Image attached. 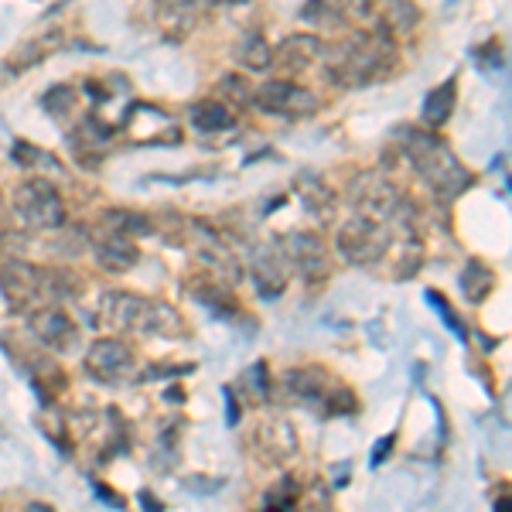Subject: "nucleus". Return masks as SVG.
I'll list each match as a JSON object with an SVG mask.
<instances>
[{
	"mask_svg": "<svg viewBox=\"0 0 512 512\" xmlns=\"http://www.w3.org/2000/svg\"><path fill=\"white\" fill-rule=\"evenodd\" d=\"M390 65H393V48L386 35H366L342 48V55L332 65V79L338 86H349V89L373 86L376 79H383L390 72Z\"/></svg>",
	"mask_w": 512,
	"mask_h": 512,
	"instance_id": "7ed1b4c3",
	"label": "nucleus"
},
{
	"mask_svg": "<svg viewBox=\"0 0 512 512\" xmlns=\"http://www.w3.org/2000/svg\"><path fill=\"white\" fill-rule=\"evenodd\" d=\"M233 123H236L233 110H229L226 103H216V99L198 103L192 110V127L198 134H222V130H229Z\"/></svg>",
	"mask_w": 512,
	"mask_h": 512,
	"instance_id": "6ab92c4d",
	"label": "nucleus"
},
{
	"mask_svg": "<svg viewBox=\"0 0 512 512\" xmlns=\"http://www.w3.org/2000/svg\"><path fill=\"white\" fill-rule=\"evenodd\" d=\"M287 386L294 390L297 400H304V403L328 400V410H332V414H342V407L335 403V383L328 379L325 369H291Z\"/></svg>",
	"mask_w": 512,
	"mask_h": 512,
	"instance_id": "4468645a",
	"label": "nucleus"
},
{
	"mask_svg": "<svg viewBox=\"0 0 512 512\" xmlns=\"http://www.w3.org/2000/svg\"><path fill=\"white\" fill-rule=\"evenodd\" d=\"M14 212L28 229H59L65 222L62 195L52 181H24L14 192Z\"/></svg>",
	"mask_w": 512,
	"mask_h": 512,
	"instance_id": "423d86ee",
	"label": "nucleus"
},
{
	"mask_svg": "<svg viewBox=\"0 0 512 512\" xmlns=\"http://www.w3.org/2000/svg\"><path fill=\"white\" fill-rule=\"evenodd\" d=\"M99 222H103V229H110V233H120V236H130V239L154 233V222L147 216H140V212H134V209H106Z\"/></svg>",
	"mask_w": 512,
	"mask_h": 512,
	"instance_id": "a211bd4d",
	"label": "nucleus"
},
{
	"mask_svg": "<svg viewBox=\"0 0 512 512\" xmlns=\"http://www.w3.org/2000/svg\"><path fill=\"white\" fill-rule=\"evenodd\" d=\"M386 451H393V434H386V437H379V441H376V448H373V465H383V461H386Z\"/></svg>",
	"mask_w": 512,
	"mask_h": 512,
	"instance_id": "2f4dec72",
	"label": "nucleus"
},
{
	"mask_svg": "<svg viewBox=\"0 0 512 512\" xmlns=\"http://www.w3.org/2000/svg\"><path fill=\"white\" fill-rule=\"evenodd\" d=\"M134 369V349L120 338H99L86 352V373L99 383H117Z\"/></svg>",
	"mask_w": 512,
	"mask_h": 512,
	"instance_id": "9b49d317",
	"label": "nucleus"
},
{
	"mask_svg": "<svg viewBox=\"0 0 512 512\" xmlns=\"http://www.w3.org/2000/svg\"><path fill=\"white\" fill-rule=\"evenodd\" d=\"M284 253L291 260V270H297L308 284H321L332 274V253L311 233H291L284 239Z\"/></svg>",
	"mask_w": 512,
	"mask_h": 512,
	"instance_id": "1a4fd4ad",
	"label": "nucleus"
},
{
	"mask_svg": "<svg viewBox=\"0 0 512 512\" xmlns=\"http://www.w3.org/2000/svg\"><path fill=\"white\" fill-rule=\"evenodd\" d=\"M93 250H96L99 267L110 270V274H127V270H134L140 260V250H137L134 239L110 233V229H103V233L93 239Z\"/></svg>",
	"mask_w": 512,
	"mask_h": 512,
	"instance_id": "f8f14e48",
	"label": "nucleus"
},
{
	"mask_svg": "<svg viewBox=\"0 0 512 512\" xmlns=\"http://www.w3.org/2000/svg\"><path fill=\"white\" fill-rule=\"evenodd\" d=\"M396 140L403 144V154L414 164V171L424 178V185L437 195V202H454L458 195L468 192L472 175L458 158L451 154V147L441 137H434V130H417L403 127Z\"/></svg>",
	"mask_w": 512,
	"mask_h": 512,
	"instance_id": "f257e3e1",
	"label": "nucleus"
},
{
	"mask_svg": "<svg viewBox=\"0 0 512 512\" xmlns=\"http://www.w3.org/2000/svg\"><path fill=\"white\" fill-rule=\"evenodd\" d=\"M492 284H495V274L485 263H468V270L461 274V291H465V297L472 304H478V301H485V297L492 294Z\"/></svg>",
	"mask_w": 512,
	"mask_h": 512,
	"instance_id": "412c9836",
	"label": "nucleus"
},
{
	"mask_svg": "<svg viewBox=\"0 0 512 512\" xmlns=\"http://www.w3.org/2000/svg\"><path fill=\"white\" fill-rule=\"evenodd\" d=\"M226 407H229V424H239V407H236L233 390H226Z\"/></svg>",
	"mask_w": 512,
	"mask_h": 512,
	"instance_id": "473e14b6",
	"label": "nucleus"
},
{
	"mask_svg": "<svg viewBox=\"0 0 512 512\" xmlns=\"http://www.w3.org/2000/svg\"><path fill=\"white\" fill-rule=\"evenodd\" d=\"M345 18H373V0H342Z\"/></svg>",
	"mask_w": 512,
	"mask_h": 512,
	"instance_id": "c85d7f7f",
	"label": "nucleus"
},
{
	"mask_svg": "<svg viewBox=\"0 0 512 512\" xmlns=\"http://www.w3.org/2000/svg\"><path fill=\"white\" fill-rule=\"evenodd\" d=\"M14 161L18 164H31V168H52V171H62V164L52 158L48 151H41V147L35 144H24V140H18L14 144Z\"/></svg>",
	"mask_w": 512,
	"mask_h": 512,
	"instance_id": "b1692460",
	"label": "nucleus"
},
{
	"mask_svg": "<svg viewBox=\"0 0 512 512\" xmlns=\"http://www.w3.org/2000/svg\"><path fill=\"white\" fill-rule=\"evenodd\" d=\"M72 103H76V93H72L69 86H59V89H52V93L45 96V110H48V113H55V117L69 113V110H72Z\"/></svg>",
	"mask_w": 512,
	"mask_h": 512,
	"instance_id": "cd10ccee",
	"label": "nucleus"
},
{
	"mask_svg": "<svg viewBox=\"0 0 512 512\" xmlns=\"http://www.w3.org/2000/svg\"><path fill=\"white\" fill-rule=\"evenodd\" d=\"M253 103L260 106L263 113H274V117H284V120H304L318 113V96L291 79L263 82L253 93Z\"/></svg>",
	"mask_w": 512,
	"mask_h": 512,
	"instance_id": "0eeeda50",
	"label": "nucleus"
},
{
	"mask_svg": "<svg viewBox=\"0 0 512 512\" xmlns=\"http://www.w3.org/2000/svg\"><path fill=\"white\" fill-rule=\"evenodd\" d=\"M390 226L369 219V216H355L338 229V253L352 263V267H373V263L386 260L390 253Z\"/></svg>",
	"mask_w": 512,
	"mask_h": 512,
	"instance_id": "39448f33",
	"label": "nucleus"
},
{
	"mask_svg": "<svg viewBox=\"0 0 512 512\" xmlns=\"http://www.w3.org/2000/svg\"><path fill=\"white\" fill-rule=\"evenodd\" d=\"M390 18L400 31H410L420 21V11L414 4H407V0H390Z\"/></svg>",
	"mask_w": 512,
	"mask_h": 512,
	"instance_id": "a878e982",
	"label": "nucleus"
},
{
	"mask_svg": "<svg viewBox=\"0 0 512 512\" xmlns=\"http://www.w3.org/2000/svg\"><path fill=\"white\" fill-rule=\"evenodd\" d=\"M195 250L205 263H212V267L222 270V274H229V280H239V274H243L233 250L226 246V239H222L216 229L205 226V222H198L195 226Z\"/></svg>",
	"mask_w": 512,
	"mask_h": 512,
	"instance_id": "2eb2a0df",
	"label": "nucleus"
},
{
	"mask_svg": "<svg viewBox=\"0 0 512 512\" xmlns=\"http://www.w3.org/2000/svg\"><path fill=\"white\" fill-rule=\"evenodd\" d=\"M236 59L239 65H246V69L260 72V69H270L274 65V48L267 45V38L263 35H243V41L236 45Z\"/></svg>",
	"mask_w": 512,
	"mask_h": 512,
	"instance_id": "aec40b11",
	"label": "nucleus"
},
{
	"mask_svg": "<svg viewBox=\"0 0 512 512\" xmlns=\"http://www.w3.org/2000/svg\"><path fill=\"white\" fill-rule=\"evenodd\" d=\"M28 328H31V335H35L38 342L45 345V349H52V352H72L79 345L76 321L65 315L62 308H52V304L31 311V315H28Z\"/></svg>",
	"mask_w": 512,
	"mask_h": 512,
	"instance_id": "9d476101",
	"label": "nucleus"
},
{
	"mask_svg": "<svg viewBox=\"0 0 512 512\" xmlns=\"http://www.w3.org/2000/svg\"><path fill=\"white\" fill-rule=\"evenodd\" d=\"M99 315L110 321L120 332L134 335H171L181 332V318L175 308L158 301H147V297H134L123 291H106L99 301Z\"/></svg>",
	"mask_w": 512,
	"mask_h": 512,
	"instance_id": "f03ea898",
	"label": "nucleus"
},
{
	"mask_svg": "<svg viewBox=\"0 0 512 512\" xmlns=\"http://www.w3.org/2000/svg\"><path fill=\"white\" fill-rule=\"evenodd\" d=\"M195 301H202L209 311H216L219 318H226V315H236V301H233V294L226 291V287H209V284H202V287H195Z\"/></svg>",
	"mask_w": 512,
	"mask_h": 512,
	"instance_id": "5701e85b",
	"label": "nucleus"
},
{
	"mask_svg": "<svg viewBox=\"0 0 512 512\" xmlns=\"http://www.w3.org/2000/svg\"><path fill=\"white\" fill-rule=\"evenodd\" d=\"M321 55H325V45H321L318 38L294 35V38H287L284 45H280L277 62L287 65V69H308V65L321 62Z\"/></svg>",
	"mask_w": 512,
	"mask_h": 512,
	"instance_id": "dca6fc26",
	"label": "nucleus"
},
{
	"mask_svg": "<svg viewBox=\"0 0 512 512\" xmlns=\"http://www.w3.org/2000/svg\"><path fill=\"white\" fill-rule=\"evenodd\" d=\"M454 99H458V82L448 79L444 86H437L431 96L424 99V127L441 130L448 117L454 113Z\"/></svg>",
	"mask_w": 512,
	"mask_h": 512,
	"instance_id": "f3484780",
	"label": "nucleus"
},
{
	"mask_svg": "<svg viewBox=\"0 0 512 512\" xmlns=\"http://www.w3.org/2000/svg\"><path fill=\"white\" fill-rule=\"evenodd\" d=\"M0 287H4V301L11 311H21V315H31V311L52 304L55 297H62L59 280L38 267H28V263L11 260L4 270H0Z\"/></svg>",
	"mask_w": 512,
	"mask_h": 512,
	"instance_id": "20e7f679",
	"label": "nucleus"
},
{
	"mask_svg": "<svg viewBox=\"0 0 512 512\" xmlns=\"http://www.w3.org/2000/svg\"><path fill=\"white\" fill-rule=\"evenodd\" d=\"M297 192L304 195V205H308L311 212H318V216H325V209H332V192L325 188V181H318L315 175H304L297 181Z\"/></svg>",
	"mask_w": 512,
	"mask_h": 512,
	"instance_id": "4be33fe9",
	"label": "nucleus"
},
{
	"mask_svg": "<svg viewBox=\"0 0 512 512\" xmlns=\"http://www.w3.org/2000/svg\"><path fill=\"white\" fill-rule=\"evenodd\" d=\"M427 304H431V308H437V311H441L444 325H448L454 335H458V338H465V335H468V332H465V325H461V321H458V315H454V308H451L448 301H444L441 294H434V291H431V294H427Z\"/></svg>",
	"mask_w": 512,
	"mask_h": 512,
	"instance_id": "bb28decb",
	"label": "nucleus"
},
{
	"mask_svg": "<svg viewBox=\"0 0 512 512\" xmlns=\"http://www.w3.org/2000/svg\"><path fill=\"white\" fill-rule=\"evenodd\" d=\"M250 383H256V393L267 396V362H256L250 369Z\"/></svg>",
	"mask_w": 512,
	"mask_h": 512,
	"instance_id": "7c9ffc66",
	"label": "nucleus"
},
{
	"mask_svg": "<svg viewBox=\"0 0 512 512\" xmlns=\"http://www.w3.org/2000/svg\"><path fill=\"white\" fill-rule=\"evenodd\" d=\"M59 48H62V31H45V35L14 45V52L4 59V69L11 72V76H21V72H28L45 62L48 55H55Z\"/></svg>",
	"mask_w": 512,
	"mask_h": 512,
	"instance_id": "ddd939ff",
	"label": "nucleus"
},
{
	"mask_svg": "<svg viewBox=\"0 0 512 512\" xmlns=\"http://www.w3.org/2000/svg\"><path fill=\"white\" fill-rule=\"evenodd\" d=\"M263 506H267V509H294L297 506V485L291 482V478L277 482L274 489L263 495Z\"/></svg>",
	"mask_w": 512,
	"mask_h": 512,
	"instance_id": "393cba45",
	"label": "nucleus"
},
{
	"mask_svg": "<svg viewBox=\"0 0 512 512\" xmlns=\"http://www.w3.org/2000/svg\"><path fill=\"white\" fill-rule=\"evenodd\" d=\"M195 4H198V0H158V7L164 14H188Z\"/></svg>",
	"mask_w": 512,
	"mask_h": 512,
	"instance_id": "c756f323",
	"label": "nucleus"
},
{
	"mask_svg": "<svg viewBox=\"0 0 512 512\" xmlns=\"http://www.w3.org/2000/svg\"><path fill=\"white\" fill-rule=\"evenodd\" d=\"M250 277L253 287L263 301H274L287 291V280H291V260L284 253V243L274 239V243H260L250 256Z\"/></svg>",
	"mask_w": 512,
	"mask_h": 512,
	"instance_id": "6e6552de",
	"label": "nucleus"
}]
</instances>
